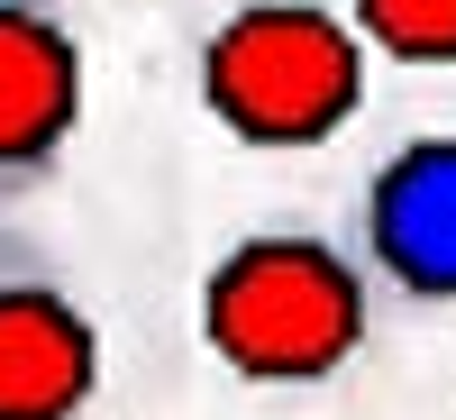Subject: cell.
<instances>
[{
  "label": "cell",
  "instance_id": "cell-1",
  "mask_svg": "<svg viewBox=\"0 0 456 420\" xmlns=\"http://www.w3.org/2000/svg\"><path fill=\"white\" fill-rule=\"evenodd\" d=\"M365 338H374V275L347 238L247 228L201 265V348L238 384L311 393L365 357Z\"/></svg>",
  "mask_w": 456,
  "mask_h": 420
},
{
  "label": "cell",
  "instance_id": "cell-5",
  "mask_svg": "<svg viewBox=\"0 0 456 420\" xmlns=\"http://www.w3.org/2000/svg\"><path fill=\"white\" fill-rule=\"evenodd\" d=\"M101 402V320L28 256H0V420H83Z\"/></svg>",
  "mask_w": 456,
  "mask_h": 420
},
{
  "label": "cell",
  "instance_id": "cell-2",
  "mask_svg": "<svg viewBox=\"0 0 456 420\" xmlns=\"http://www.w3.org/2000/svg\"><path fill=\"white\" fill-rule=\"evenodd\" d=\"M201 110L256 156H311L365 119V37L329 0H238L201 37Z\"/></svg>",
  "mask_w": 456,
  "mask_h": 420
},
{
  "label": "cell",
  "instance_id": "cell-6",
  "mask_svg": "<svg viewBox=\"0 0 456 420\" xmlns=\"http://www.w3.org/2000/svg\"><path fill=\"white\" fill-rule=\"evenodd\" d=\"M347 19L374 64L456 73V0H347Z\"/></svg>",
  "mask_w": 456,
  "mask_h": 420
},
{
  "label": "cell",
  "instance_id": "cell-3",
  "mask_svg": "<svg viewBox=\"0 0 456 420\" xmlns=\"http://www.w3.org/2000/svg\"><path fill=\"white\" fill-rule=\"evenodd\" d=\"M83 37L55 0H0V202L37 193L83 137Z\"/></svg>",
  "mask_w": 456,
  "mask_h": 420
},
{
  "label": "cell",
  "instance_id": "cell-4",
  "mask_svg": "<svg viewBox=\"0 0 456 420\" xmlns=\"http://www.w3.org/2000/svg\"><path fill=\"white\" fill-rule=\"evenodd\" d=\"M356 256L402 301H456V128L402 137L356 193Z\"/></svg>",
  "mask_w": 456,
  "mask_h": 420
}]
</instances>
